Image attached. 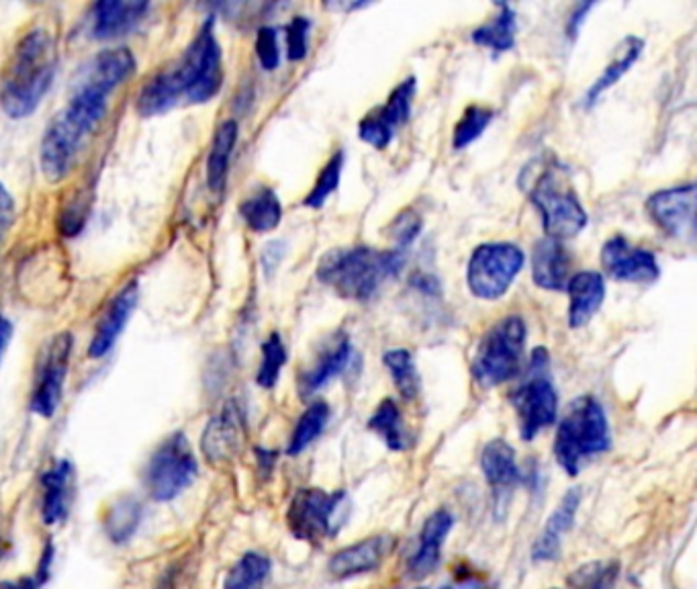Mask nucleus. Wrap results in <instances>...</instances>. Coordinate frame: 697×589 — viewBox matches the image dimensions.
<instances>
[{"label": "nucleus", "mask_w": 697, "mask_h": 589, "mask_svg": "<svg viewBox=\"0 0 697 589\" xmlns=\"http://www.w3.org/2000/svg\"><path fill=\"white\" fill-rule=\"evenodd\" d=\"M452 526H454V516L448 510H436L432 516L423 522L418 550L407 563L409 577L423 579V577L432 576L436 567L440 565L442 547L447 543V536L452 531Z\"/></svg>", "instance_id": "nucleus-20"}, {"label": "nucleus", "mask_w": 697, "mask_h": 589, "mask_svg": "<svg viewBox=\"0 0 697 589\" xmlns=\"http://www.w3.org/2000/svg\"><path fill=\"white\" fill-rule=\"evenodd\" d=\"M642 50H644V42L641 38H634V35H628L624 42L620 43L615 57L605 66V71L601 72L600 78L589 86L586 95V105L591 109L601 95L605 90H610L612 86L618 85L622 81V76L626 74L641 57Z\"/></svg>", "instance_id": "nucleus-30"}, {"label": "nucleus", "mask_w": 697, "mask_h": 589, "mask_svg": "<svg viewBox=\"0 0 697 589\" xmlns=\"http://www.w3.org/2000/svg\"><path fill=\"white\" fill-rule=\"evenodd\" d=\"M14 224V201L11 193L7 191V186L0 183V246L4 244V239L9 236L11 227Z\"/></svg>", "instance_id": "nucleus-45"}, {"label": "nucleus", "mask_w": 697, "mask_h": 589, "mask_svg": "<svg viewBox=\"0 0 697 589\" xmlns=\"http://www.w3.org/2000/svg\"><path fill=\"white\" fill-rule=\"evenodd\" d=\"M181 100L179 88L172 81L170 71L158 72L146 85L141 86L138 95V113L141 117H156L170 111Z\"/></svg>", "instance_id": "nucleus-34"}, {"label": "nucleus", "mask_w": 697, "mask_h": 589, "mask_svg": "<svg viewBox=\"0 0 697 589\" xmlns=\"http://www.w3.org/2000/svg\"><path fill=\"white\" fill-rule=\"evenodd\" d=\"M581 500H583L581 490H569L562 495V500L558 502L553 516L546 520L543 534L538 536L536 545L532 548L534 561L543 563L558 559L560 547H562V536L571 531Z\"/></svg>", "instance_id": "nucleus-23"}, {"label": "nucleus", "mask_w": 697, "mask_h": 589, "mask_svg": "<svg viewBox=\"0 0 697 589\" xmlns=\"http://www.w3.org/2000/svg\"><path fill=\"white\" fill-rule=\"evenodd\" d=\"M74 464L57 461L42 475V518L47 526H56L68 518L74 500Z\"/></svg>", "instance_id": "nucleus-21"}, {"label": "nucleus", "mask_w": 697, "mask_h": 589, "mask_svg": "<svg viewBox=\"0 0 697 589\" xmlns=\"http://www.w3.org/2000/svg\"><path fill=\"white\" fill-rule=\"evenodd\" d=\"M395 550V538L389 534H378L364 538L356 545L337 550L328 563V571L335 579H352V577L375 574L380 565L387 561Z\"/></svg>", "instance_id": "nucleus-17"}, {"label": "nucleus", "mask_w": 697, "mask_h": 589, "mask_svg": "<svg viewBox=\"0 0 697 589\" xmlns=\"http://www.w3.org/2000/svg\"><path fill=\"white\" fill-rule=\"evenodd\" d=\"M548 365L546 349H536L532 354L530 368L534 375L522 387L510 395V401L516 409L522 440L530 442L546 428L557 421L558 395L553 381L543 373Z\"/></svg>", "instance_id": "nucleus-10"}, {"label": "nucleus", "mask_w": 697, "mask_h": 589, "mask_svg": "<svg viewBox=\"0 0 697 589\" xmlns=\"http://www.w3.org/2000/svg\"><path fill=\"white\" fill-rule=\"evenodd\" d=\"M411 285L421 291L423 294H430V297H436V294L442 293V287H440V281L432 277V275H416L414 279H411Z\"/></svg>", "instance_id": "nucleus-48"}, {"label": "nucleus", "mask_w": 697, "mask_h": 589, "mask_svg": "<svg viewBox=\"0 0 697 589\" xmlns=\"http://www.w3.org/2000/svg\"><path fill=\"white\" fill-rule=\"evenodd\" d=\"M526 336V322L519 315L503 318L483 336L473 361L474 381L483 389L500 387L517 377Z\"/></svg>", "instance_id": "nucleus-6"}, {"label": "nucleus", "mask_w": 697, "mask_h": 589, "mask_svg": "<svg viewBox=\"0 0 697 589\" xmlns=\"http://www.w3.org/2000/svg\"><path fill=\"white\" fill-rule=\"evenodd\" d=\"M287 358H289V354H287L282 338L277 332H272L262 344V363L256 373V383L262 389H272L279 383L280 373L287 365Z\"/></svg>", "instance_id": "nucleus-38"}, {"label": "nucleus", "mask_w": 697, "mask_h": 589, "mask_svg": "<svg viewBox=\"0 0 697 589\" xmlns=\"http://www.w3.org/2000/svg\"><path fill=\"white\" fill-rule=\"evenodd\" d=\"M416 93H418V78L407 76L390 90L385 105L364 115L363 121L358 124L361 140L373 146L375 150H385L395 138L397 129L409 121L411 103Z\"/></svg>", "instance_id": "nucleus-13"}, {"label": "nucleus", "mask_w": 697, "mask_h": 589, "mask_svg": "<svg viewBox=\"0 0 697 589\" xmlns=\"http://www.w3.org/2000/svg\"><path fill=\"white\" fill-rule=\"evenodd\" d=\"M569 293V325L572 330L586 328L596 318L605 299V281L600 272L586 270L575 275L567 282Z\"/></svg>", "instance_id": "nucleus-25"}, {"label": "nucleus", "mask_w": 697, "mask_h": 589, "mask_svg": "<svg viewBox=\"0 0 697 589\" xmlns=\"http://www.w3.org/2000/svg\"><path fill=\"white\" fill-rule=\"evenodd\" d=\"M72 349L74 336L71 332H62L50 340V344L43 349L42 356L35 368V383L31 392V411L52 418L62 401L64 383L71 368Z\"/></svg>", "instance_id": "nucleus-12"}, {"label": "nucleus", "mask_w": 697, "mask_h": 589, "mask_svg": "<svg viewBox=\"0 0 697 589\" xmlns=\"http://www.w3.org/2000/svg\"><path fill=\"white\" fill-rule=\"evenodd\" d=\"M421 234V217L416 211L405 210L395 217V222L389 225V236L395 239V250L404 253L409 248Z\"/></svg>", "instance_id": "nucleus-42"}, {"label": "nucleus", "mask_w": 697, "mask_h": 589, "mask_svg": "<svg viewBox=\"0 0 697 589\" xmlns=\"http://www.w3.org/2000/svg\"><path fill=\"white\" fill-rule=\"evenodd\" d=\"M330 406L325 401H315L305 409V414L299 418L297 426H294L293 436L289 440V447H287V454L297 457L301 454L303 450L308 449L309 445L313 440L320 438L321 432L325 430L328 421H330Z\"/></svg>", "instance_id": "nucleus-37"}, {"label": "nucleus", "mask_w": 697, "mask_h": 589, "mask_svg": "<svg viewBox=\"0 0 697 589\" xmlns=\"http://www.w3.org/2000/svg\"><path fill=\"white\" fill-rule=\"evenodd\" d=\"M56 66V43L50 31L37 28L21 38L7 64L0 90V105L11 119H25L42 105L54 85Z\"/></svg>", "instance_id": "nucleus-2"}, {"label": "nucleus", "mask_w": 697, "mask_h": 589, "mask_svg": "<svg viewBox=\"0 0 697 589\" xmlns=\"http://www.w3.org/2000/svg\"><path fill=\"white\" fill-rule=\"evenodd\" d=\"M170 74L179 95L189 103L201 105L219 95L224 86V56L213 19L201 25L195 40L186 47L181 62L170 68Z\"/></svg>", "instance_id": "nucleus-5"}, {"label": "nucleus", "mask_w": 697, "mask_h": 589, "mask_svg": "<svg viewBox=\"0 0 697 589\" xmlns=\"http://www.w3.org/2000/svg\"><path fill=\"white\" fill-rule=\"evenodd\" d=\"M196 475L199 463L189 438L174 432L150 457L143 471V485L154 502H172L195 483Z\"/></svg>", "instance_id": "nucleus-7"}, {"label": "nucleus", "mask_w": 697, "mask_h": 589, "mask_svg": "<svg viewBox=\"0 0 697 589\" xmlns=\"http://www.w3.org/2000/svg\"><path fill=\"white\" fill-rule=\"evenodd\" d=\"M141 516L143 507L140 500L133 495H121L107 507L103 518V531L112 545H126L131 540V536L138 533Z\"/></svg>", "instance_id": "nucleus-31"}, {"label": "nucleus", "mask_w": 697, "mask_h": 589, "mask_svg": "<svg viewBox=\"0 0 697 589\" xmlns=\"http://www.w3.org/2000/svg\"><path fill=\"white\" fill-rule=\"evenodd\" d=\"M532 205L543 217L546 238H575L587 225V211L577 193L560 183L557 172L546 170L536 179L530 191Z\"/></svg>", "instance_id": "nucleus-9"}, {"label": "nucleus", "mask_w": 697, "mask_h": 589, "mask_svg": "<svg viewBox=\"0 0 697 589\" xmlns=\"http://www.w3.org/2000/svg\"><path fill=\"white\" fill-rule=\"evenodd\" d=\"M239 215L254 234H268L279 227L282 205L272 189L260 186L239 205Z\"/></svg>", "instance_id": "nucleus-32"}, {"label": "nucleus", "mask_w": 697, "mask_h": 589, "mask_svg": "<svg viewBox=\"0 0 697 589\" xmlns=\"http://www.w3.org/2000/svg\"><path fill=\"white\" fill-rule=\"evenodd\" d=\"M350 361H352V342L346 334H337L330 342V346H325L320 356L315 358L313 366L299 377L301 397L305 399V397L315 395L330 381L340 377L349 368Z\"/></svg>", "instance_id": "nucleus-24"}, {"label": "nucleus", "mask_w": 697, "mask_h": 589, "mask_svg": "<svg viewBox=\"0 0 697 589\" xmlns=\"http://www.w3.org/2000/svg\"><path fill=\"white\" fill-rule=\"evenodd\" d=\"M612 449V432L600 401L591 395L575 399L558 424L555 457L569 478H577L591 457Z\"/></svg>", "instance_id": "nucleus-4"}, {"label": "nucleus", "mask_w": 697, "mask_h": 589, "mask_svg": "<svg viewBox=\"0 0 697 589\" xmlns=\"http://www.w3.org/2000/svg\"><path fill=\"white\" fill-rule=\"evenodd\" d=\"M593 7H596L593 2H581V4H577V7L572 9L571 17L567 19V25H565V33H567V38L572 40V42L579 38V31H581V25L586 23L587 13H589Z\"/></svg>", "instance_id": "nucleus-46"}, {"label": "nucleus", "mask_w": 697, "mask_h": 589, "mask_svg": "<svg viewBox=\"0 0 697 589\" xmlns=\"http://www.w3.org/2000/svg\"><path fill=\"white\" fill-rule=\"evenodd\" d=\"M42 586L35 581V577H21L14 581H4L0 583V589H40Z\"/></svg>", "instance_id": "nucleus-51"}, {"label": "nucleus", "mask_w": 697, "mask_h": 589, "mask_svg": "<svg viewBox=\"0 0 697 589\" xmlns=\"http://www.w3.org/2000/svg\"><path fill=\"white\" fill-rule=\"evenodd\" d=\"M495 7L497 13L493 14L487 23L474 29L471 40L476 45L491 50L493 56H502L516 45L517 17L516 11L505 2Z\"/></svg>", "instance_id": "nucleus-28"}, {"label": "nucleus", "mask_w": 697, "mask_h": 589, "mask_svg": "<svg viewBox=\"0 0 697 589\" xmlns=\"http://www.w3.org/2000/svg\"><path fill=\"white\" fill-rule=\"evenodd\" d=\"M569 263V253L565 250L562 242L553 238L538 239L532 250V281L544 291H565L571 279Z\"/></svg>", "instance_id": "nucleus-22"}, {"label": "nucleus", "mask_w": 697, "mask_h": 589, "mask_svg": "<svg viewBox=\"0 0 697 589\" xmlns=\"http://www.w3.org/2000/svg\"><path fill=\"white\" fill-rule=\"evenodd\" d=\"M309 29L311 21L308 17L297 14L287 25V57L291 62H301L309 52Z\"/></svg>", "instance_id": "nucleus-43"}, {"label": "nucleus", "mask_w": 697, "mask_h": 589, "mask_svg": "<svg viewBox=\"0 0 697 589\" xmlns=\"http://www.w3.org/2000/svg\"><path fill=\"white\" fill-rule=\"evenodd\" d=\"M404 268V253L377 250L371 246H344L323 254L318 265V281L350 301H368L380 285L397 277Z\"/></svg>", "instance_id": "nucleus-3"}, {"label": "nucleus", "mask_w": 697, "mask_h": 589, "mask_svg": "<svg viewBox=\"0 0 697 589\" xmlns=\"http://www.w3.org/2000/svg\"><path fill=\"white\" fill-rule=\"evenodd\" d=\"M52 563H54V545L52 543H47L45 548H43L42 559H40V565H37V569H35V581L43 586L50 576H52Z\"/></svg>", "instance_id": "nucleus-47"}, {"label": "nucleus", "mask_w": 697, "mask_h": 589, "mask_svg": "<svg viewBox=\"0 0 697 589\" xmlns=\"http://www.w3.org/2000/svg\"><path fill=\"white\" fill-rule=\"evenodd\" d=\"M481 471L497 500H502V495L514 490L522 479L516 450L503 438H495L485 445L481 452Z\"/></svg>", "instance_id": "nucleus-26"}, {"label": "nucleus", "mask_w": 697, "mask_h": 589, "mask_svg": "<svg viewBox=\"0 0 697 589\" xmlns=\"http://www.w3.org/2000/svg\"><path fill=\"white\" fill-rule=\"evenodd\" d=\"M366 426L385 442L387 449L405 452L414 447V438L407 435L401 409L389 397L378 404L373 418L368 420Z\"/></svg>", "instance_id": "nucleus-33"}, {"label": "nucleus", "mask_w": 697, "mask_h": 589, "mask_svg": "<svg viewBox=\"0 0 697 589\" xmlns=\"http://www.w3.org/2000/svg\"><path fill=\"white\" fill-rule=\"evenodd\" d=\"M524 263L526 256L522 248L512 242H487L476 246L467 267L469 291L485 301L502 299L516 281Z\"/></svg>", "instance_id": "nucleus-8"}, {"label": "nucleus", "mask_w": 697, "mask_h": 589, "mask_svg": "<svg viewBox=\"0 0 697 589\" xmlns=\"http://www.w3.org/2000/svg\"><path fill=\"white\" fill-rule=\"evenodd\" d=\"M133 72H136V56L127 47H112V50L100 52L84 66L83 76L78 83L98 86L100 90L111 95L112 90L124 85Z\"/></svg>", "instance_id": "nucleus-27"}, {"label": "nucleus", "mask_w": 697, "mask_h": 589, "mask_svg": "<svg viewBox=\"0 0 697 589\" xmlns=\"http://www.w3.org/2000/svg\"><path fill=\"white\" fill-rule=\"evenodd\" d=\"M244 438L246 418L242 407L232 401L217 416L211 418L201 438V450L211 464L232 463L242 450Z\"/></svg>", "instance_id": "nucleus-16"}, {"label": "nucleus", "mask_w": 697, "mask_h": 589, "mask_svg": "<svg viewBox=\"0 0 697 589\" xmlns=\"http://www.w3.org/2000/svg\"><path fill=\"white\" fill-rule=\"evenodd\" d=\"M11 338H13V323L0 311V363L4 358V352L9 349V344H11Z\"/></svg>", "instance_id": "nucleus-49"}, {"label": "nucleus", "mask_w": 697, "mask_h": 589, "mask_svg": "<svg viewBox=\"0 0 697 589\" xmlns=\"http://www.w3.org/2000/svg\"><path fill=\"white\" fill-rule=\"evenodd\" d=\"M150 11L148 2L133 0H103L93 4L88 14V31L95 40H115L127 35L140 25L146 13Z\"/></svg>", "instance_id": "nucleus-18"}, {"label": "nucleus", "mask_w": 697, "mask_h": 589, "mask_svg": "<svg viewBox=\"0 0 697 589\" xmlns=\"http://www.w3.org/2000/svg\"><path fill=\"white\" fill-rule=\"evenodd\" d=\"M419 589H426V588H419ZM440 589H452V588H440Z\"/></svg>", "instance_id": "nucleus-52"}, {"label": "nucleus", "mask_w": 697, "mask_h": 589, "mask_svg": "<svg viewBox=\"0 0 697 589\" xmlns=\"http://www.w3.org/2000/svg\"><path fill=\"white\" fill-rule=\"evenodd\" d=\"M618 577V565H601L591 563L575 571L571 577V586L575 589H608Z\"/></svg>", "instance_id": "nucleus-41"}, {"label": "nucleus", "mask_w": 697, "mask_h": 589, "mask_svg": "<svg viewBox=\"0 0 697 589\" xmlns=\"http://www.w3.org/2000/svg\"><path fill=\"white\" fill-rule=\"evenodd\" d=\"M256 457H258V463H260L262 473L268 475V473L272 471V467H275V461H277V452H272V450L258 449L256 450Z\"/></svg>", "instance_id": "nucleus-50"}, {"label": "nucleus", "mask_w": 697, "mask_h": 589, "mask_svg": "<svg viewBox=\"0 0 697 589\" xmlns=\"http://www.w3.org/2000/svg\"><path fill=\"white\" fill-rule=\"evenodd\" d=\"M344 500V491L299 490L287 510V526L297 540L320 547L334 534V516Z\"/></svg>", "instance_id": "nucleus-11"}, {"label": "nucleus", "mask_w": 697, "mask_h": 589, "mask_svg": "<svg viewBox=\"0 0 697 589\" xmlns=\"http://www.w3.org/2000/svg\"><path fill=\"white\" fill-rule=\"evenodd\" d=\"M601 265L614 281L648 285L661 277L655 254L632 246L622 236H614L603 244Z\"/></svg>", "instance_id": "nucleus-15"}, {"label": "nucleus", "mask_w": 697, "mask_h": 589, "mask_svg": "<svg viewBox=\"0 0 697 589\" xmlns=\"http://www.w3.org/2000/svg\"><path fill=\"white\" fill-rule=\"evenodd\" d=\"M239 127L234 119H227L217 127L213 141H211L210 156H207V183L213 193H222L229 172V160L236 148Z\"/></svg>", "instance_id": "nucleus-29"}, {"label": "nucleus", "mask_w": 697, "mask_h": 589, "mask_svg": "<svg viewBox=\"0 0 697 589\" xmlns=\"http://www.w3.org/2000/svg\"><path fill=\"white\" fill-rule=\"evenodd\" d=\"M493 117H495V113L489 107H481V105L467 107L462 113L461 121L454 127V136H452L454 150H464L473 141L479 140L483 136V131L487 129L489 124L493 121Z\"/></svg>", "instance_id": "nucleus-40"}, {"label": "nucleus", "mask_w": 697, "mask_h": 589, "mask_svg": "<svg viewBox=\"0 0 697 589\" xmlns=\"http://www.w3.org/2000/svg\"><path fill=\"white\" fill-rule=\"evenodd\" d=\"M696 195V183L665 189L646 199V211L663 234L682 242H694Z\"/></svg>", "instance_id": "nucleus-14"}, {"label": "nucleus", "mask_w": 697, "mask_h": 589, "mask_svg": "<svg viewBox=\"0 0 697 589\" xmlns=\"http://www.w3.org/2000/svg\"><path fill=\"white\" fill-rule=\"evenodd\" d=\"M383 363L389 368L395 389L405 401H414L421 389V381H419L418 368H416L411 352L405 349H393L383 354Z\"/></svg>", "instance_id": "nucleus-36"}, {"label": "nucleus", "mask_w": 697, "mask_h": 589, "mask_svg": "<svg viewBox=\"0 0 697 589\" xmlns=\"http://www.w3.org/2000/svg\"><path fill=\"white\" fill-rule=\"evenodd\" d=\"M272 563L262 553H246L229 569L224 589H265Z\"/></svg>", "instance_id": "nucleus-35"}, {"label": "nucleus", "mask_w": 697, "mask_h": 589, "mask_svg": "<svg viewBox=\"0 0 697 589\" xmlns=\"http://www.w3.org/2000/svg\"><path fill=\"white\" fill-rule=\"evenodd\" d=\"M256 56L265 71H277L280 64L279 33L275 28H260L256 35Z\"/></svg>", "instance_id": "nucleus-44"}, {"label": "nucleus", "mask_w": 697, "mask_h": 589, "mask_svg": "<svg viewBox=\"0 0 697 589\" xmlns=\"http://www.w3.org/2000/svg\"><path fill=\"white\" fill-rule=\"evenodd\" d=\"M138 299H140V291L136 281L127 282L126 287L112 297L98 320L95 336L90 340V346H88L90 358H103L111 352L115 342L124 334L127 322L138 306Z\"/></svg>", "instance_id": "nucleus-19"}, {"label": "nucleus", "mask_w": 697, "mask_h": 589, "mask_svg": "<svg viewBox=\"0 0 697 589\" xmlns=\"http://www.w3.org/2000/svg\"><path fill=\"white\" fill-rule=\"evenodd\" d=\"M342 170H344V152L337 150L318 174V181L309 191V195L303 199V205L309 210H321L325 205V201L334 195L335 189L340 186Z\"/></svg>", "instance_id": "nucleus-39"}, {"label": "nucleus", "mask_w": 697, "mask_h": 589, "mask_svg": "<svg viewBox=\"0 0 697 589\" xmlns=\"http://www.w3.org/2000/svg\"><path fill=\"white\" fill-rule=\"evenodd\" d=\"M109 93L97 86L76 83L68 105L57 113L56 119L43 133L40 162L43 176L50 183L64 181L74 169L83 143L107 113Z\"/></svg>", "instance_id": "nucleus-1"}]
</instances>
